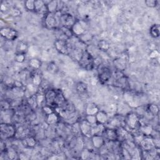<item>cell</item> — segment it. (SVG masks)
Segmentation results:
<instances>
[{"instance_id":"cell-1","label":"cell","mask_w":160,"mask_h":160,"mask_svg":"<svg viewBox=\"0 0 160 160\" xmlns=\"http://www.w3.org/2000/svg\"><path fill=\"white\" fill-rule=\"evenodd\" d=\"M124 123L131 130H136L137 128L139 129L141 124L138 115L133 112H129L126 114Z\"/></svg>"},{"instance_id":"cell-2","label":"cell","mask_w":160,"mask_h":160,"mask_svg":"<svg viewBox=\"0 0 160 160\" xmlns=\"http://www.w3.org/2000/svg\"><path fill=\"white\" fill-rule=\"evenodd\" d=\"M94 58L86 51H83L81 58L79 60L80 66L88 70H91L94 67Z\"/></svg>"},{"instance_id":"cell-3","label":"cell","mask_w":160,"mask_h":160,"mask_svg":"<svg viewBox=\"0 0 160 160\" xmlns=\"http://www.w3.org/2000/svg\"><path fill=\"white\" fill-rule=\"evenodd\" d=\"M15 128L10 123H2L1 124V135L4 138H10L16 134Z\"/></svg>"},{"instance_id":"cell-4","label":"cell","mask_w":160,"mask_h":160,"mask_svg":"<svg viewBox=\"0 0 160 160\" xmlns=\"http://www.w3.org/2000/svg\"><path fill=\"white\" fill-rule=\"evenodd\" d=\"M60 23V17L56 13H48L45 17V24L49 28H56Z\"/></svg>"},{"instance_id":"cell-5","label":"cell","mask_w":160,"mask_h":160,"mask_svg":"<svg viewBox=\"0 0 160 160\" xmlns=\"http://www.w3.org/2000/svg\"><path fill=\"white\" fill-rule=\"evenodd\" d=\"M0 33H1V35L3 38L9 41H13L16 40L18 36V33L17 30L9 27L1 28Z\"/></svg>"},{"instance_id":"cell-6","label":"cell","mask_w":160,"mask_h":160,"mask_svg":"<svg viewBox=\"0 0 160 160\" xmlns=\"http://www.w3.org/2000/svg\"><path fill=\"white\" fill-rule=\"evenodd\" d=\"M55 46L56 50L63 55H68L70 53V47L68 42L65 39H58L55 43Z\"/></svg>"},{"instance_id":"cell-7","label":"cell","mask_w":160,"mask_h":160,"mask_svg":"<svg viewBox=\"0 0 160 160\" xmlns=\"http://www.w3.org/2000/svg\"><path fill=\"white\" fill-rule=\"evenodd\" d=\"M139 144L143 151H149L156 148L154 139L150 136H144Z\"/></svg>"},{"instance_id":"cell-8","label":"cell","mask_w":160,"mask_h":160,"mask_svg":"<svg viewBox=\"0 0 160 160\" xmlns=\"http://www.w3.org/2000/svg\"><path fill=\"white\" fill-rule=\"evenodd\" d=\"M80 126L81 134H83L85 137H92V125L90 123H89L86 119H84L80 122Z\"/></svg>"},{"instance_id":"cell-9","label":"cell","mask_w":160,"mask_h":160,"mask_svg":"<svg viewBox=\"0 0 160 160\" xmlns=\"http://www.w3.org/2000/svg\"><path fill=\"white\" fill-rule=\"evenodd\" d=\"M112 76L111 70L107 67H101L98 70V78L99 81L103 83L108 82Z\"/></svg>"},{"instance_id":"cell-10","label":"cell","mask_w":160,"mask_h":160,"mask_svg":"<svg viewBox=\"0 0 160 160\" xmlns=\"http://www.w3.org/2000/svg\"><path fill=\"white\" fill-rule=\"evenodd\" d=\"M75 22L73 17L70 14H63L60 17V23L62 24V26L71 29Z\"/></svg>"},{"instance_id":"cell-11","label":"cell","mask_w":160,"mask_h":160,"mask_svg":"<svg viewBox=\"0 0 160 160\" xmlns=\"http://www.w3.org/2000/svg\"><path fill=\"white\" fill-rule=\"evenodd\" d=\"M103 136L106 139L111 141L118 140V133L116 129L108 128H105L104 131L103 133Z\"/></svg>"},{"instance_id":"cell-12","label":"cell","mask_w":160,"mask_h":160,"mask_svg":"<svg viewBox=\"0 0 160 160\" xmlns=\"http://www.w3.org/2000/svg\"><path fill=\"white\" fill-rule=\"evenodd\" d=\"M46 104L50 106H55V98L56 96V91L54 90H50L46 91L45 94Z\"/></svg>"},{"instance_id":"cell-13","label":"cell","mask_w":160,"mask_h":160,"mask_svg":"<svg viewBox=\"0 0 160 160\" xmlns=\"http://www.w3.org/2000/svg\"><path fill=\"white\" fill-rule=\"evenodd\" d=\"M72 32L76 36H81L85 33V28L80 21H76L71 28Z\"/></svg>"},{"instance_id":"cell-14","label":"cell","mask_w":160,"mask_h":160,"mask_svg":"<svg viewBox=\"0 0 160 160\" xmlns=\"http://www.w3.org/2000/svg\"><path fill=\"white\" fill-rule=\"evenodd\" d=\"M35 12L38 14L41 15H45V17L48 14L47 5L43 1H35Z\"/></svg>"},{"instance_id":"cell-15","label":"cell","mask_w":160,"mask_h":160,"mask_svg":"<svg viewBox=\"0 0 160 160\" xmlns=\"http://www.w3.org/2000/svg\"><path fill=\"white\" fill-rule=\"evenodd\" d=\"M91 141L93 143V146L96 149H100L104 144V138L102 135L95 134L92 136Z\"/></svg>"},{"instance_id":"cell-16","label":"cell","mask_w":160,"mask_h":160,"mask_svg":"<svg viewBox=\"0 0 160 160\" xmlns=\"http://www.w3.org/2000/svg\"><path fill=\"white\" fill-rule=\"evenodd\" d=\"M113 64L117 70L122 71L126 69L128 64V60L125 58L119 57V58H116L114 60Z\"/></svg>"},{"instance_id":"cell-17","label":"cell","mask_w":160,"mask_h":160,"mask_svg":"<svg viewBox=\"0 0 160 160\" xmlns=\"http://www.w3.org/2000/svg\"><path fill=\"white\" fill-rule=\"evenodd\" d=\"M139 131L140 133L144 135V136H150L153 132V128L149 124H141L139 128Z\"/></svg>"},{"instance_id":"cell-18","label":"cell","mask_w":160,"mask_h":160,"mask_svg":"<svg viewBox=\"0 0 160 160\" xmlns=\"http://www.w3.org/2000/svg\"><path fill=\"white\" fill-rule=\"evenodd\" d=\"M28 51V44L23 41H19L16 46L17 53L26 54Z\"/></svg>"},{"instance_id":"cell-19","label":"cell","mask_w":160,"mask_h":160,"mask_svg":"<svg viewBox=\"0 0 160 160\" xmlns=\"http://www.w3.org/2000/svg\"><path fill=\"white\" fill-rule=\"evenodd\" d=\"M96 118L97 119V123L101 124H104L108 121V115L104 111H99L96 114Z\"/></svg>"},{"instance_id":"cell-20","label":"cell","mask_w":160,"mask_h":160,"mask_svg":"<svg viewBox=\"0 0 160 160\" xmlns=\"http://www.w3.org/2000/svg\"><path fill=\"white\" fill-rule=\"evenodd\" d=\"M99 111L98 107L95 104L90 103L86 107V114L87 115H96Z\"/></svg>"},{"instance_id":"cell-21","label":"cell","mask_w":160,"mask_h":160,"mask_svg":"<svg viewBox=\"0 0 160 160\" xmlns=\"http://www.w3.org/2000/svg\"><path fill=\"white\" fill-rule=\"evenodd\" d=\"M150 35L154 38H157L159 36L160 30H159V25L155 24L151 27L149 30Z\"/></svg>"},{"instance_id":"cell-22","label":"cell","mask_w":160,"mask_h":160,"mask_svg":"<svg viewBox=\"0 0 160 160\" xmlns=\"http://www.w3.org/2000/svg\"><path fill=\"white\" fill-rule=\"evenodd\" d=\"M65 103V98L61 92L56 91V96L55 98V107L61 106Z\"/></svg>"},{"instance_id":"cell-23","label":"cell","mask_w":160,"mask_h":160,"mask_svg":"<svg viewBox=\"0 0 160 160\" xmlns=\"http://www.w3.org/2000/svg\"><path fill=\"white\" fill-rule=\"evenodd\" d=\"M46 116V121L49 124H55L58 121L59 116L55 111Z\"/></svg>"},{"instance_id":"cell-24","label":"cell","mask_w":160,"mask_h":160,"mask_svg":"<svg viewBox=\"0 0 160 160\" xmlns=\"http://www.w3.org/2000/svg\"><path fill=\"white\" fill-rule=\"evenodd\" d=\"M46 5L48 13H56L57 12V10L58 8V2L51 1L49 2L48 4Z\"/></svg>"},{"instance_id":"cell-25","label":"cell","mask_w":160,"mask_h":160,"mask_svg":"<svg viewBox=\"0 0 160 160\" xmlns=\"http://www.w3.org/2000/svg\"><path fill=\"white\" fill-rule=\"evenodd\" d=\"M97 46H98V50H99L101 51H106L109 50V49L110 48L109 44L108 43V41H106L104 40H99Z\"/></svg>"},{"instance_id":"cell-26","label":"cell","mask_w":160,"mask_h":160,"mask_svg":"<svg viewBox=\"0 0 160 160\" xmlns=\"http://www.w3.org/2000/svg\"><path fill=\"white\" fill-rule=\"evenodd\" d=\"M146 111L153 116H156L159 113V107L155 104H150L148 105Z\"/></svg>"},{"instance_id":"cell-27","label":"cell","mask_w":160,"mask_h":160,"mask_svg":"<svg viewBox=\"0 0 160 160\" xmlns=\"http://www.w3.org/2000/svg\"><path fill=\"white\" fill-rule=\"evenodd\" d=\"M7 157L10 159H18V155L17 153V151L13 149L12 148H10L7 149V151L5 152Z\"/></svg>"},{"instance_id":"cell-28","label":"cell","mask_w":160,"mask_h":160,"mask_svg":"<svg viewBox=\"0 0 160 160\" xmlns=\"http://www.w3.org/2000/svg\"><path fill=\"white\" fill-rule=\"evenodd\" d=\"M30 66L35 70H38L41 66V62L40 60L36 58H33L30 60Z\"/></svg>"},{"instance_id":"cell-29","label":"cell","mask_w":160,"mask_h":160,"mask_svg":"<svg viewBox=\"0 0 160 160\" xmlns=\"http://www.w3.org/2000/svg\"><path fill=\"white\" fill-rule=\"evenodd\" d=\"M71 131L72 133L75 135V136H80L81 134V131L80 129V122H76L74 123L72 125L71 127Z\"/></svg>"},{"instance_id":"cell-30","label":"cell","mask_w":160,"mask_h":160,"mask_svg":"<svg viewBox=\"0 0 160 160\" xmlns=\"http://www.w3.org/2000/svg\"><path fill=\"white\" fill-rule=\"evenodd\" d=\"M61 31L63 33V35L67 38H71L73 36V33L72 32V30L71 28L65 27H61Z\"/></svg>"},{"instance_id":"cell-31","label":"cell","mask_w":160,"mask_h":160,"mask_svg":"<svg viewBox=\"0 0 160 160\" xmlns=\"http://www.w3.org/2000/svg\"><path fill=\"white\" fill-rule=\"evenodd\" d=\"M25 8L30 12L35 11V1L33 0H28L25 3Z\"/></svg>"},{"instance_id":"cell-32","label":"cell","mask_w":160,"mask_h":160,"mask_svg":"<svg viewBox=\"0 0 160 160\" xmlns=\"http://www.w3.org/2000/svg\"><path fill=\"white\" fill-rule=\"evenodd\" d=\"M32 81H33V84L36 86L41 85V84L42 83V79L40 75L38 73H35L33 76Z\"/></svg>"},{"instance_id":"cell-33","label":"cell","mask_w":160,"mask_h":160,"mask_svg":"<svg viewBox=\"0 0 160 160\" xmlns=\"http://www.w3.org/2000/svg\"><path fill=\"white\" fill-rule=\"evenodd\" d=\"M76 89L78 92L80 93H83L87 90V85L85 83L83 82H79L76 85Z\"/></svg>"},{"instance_id":"cell-34","label":"cell","mask_w":160,"mask_h":160,"mask_svg":"<svg viewBox=\"0 0 160 160\" xmlns=\"http://www.w3.org/2000/svg\"><path fill=\"white\" fill-rule=\"evenodd\" d=\"M25 143H26V144L28 147H30V148L34 147L36 144V139L32 136H30V137L27 138L26 139H25Z\"/></svg>"},{"instance_id":"cell-35","label":"cell","mask_w":160,"mask_h":160,"mask_svg":"<svg viewBox=\"0 0 160 160\" xmlns=\"http://www.w3.org/2000/svg\"><path fill=\"white\" fill-rule=\"evenodd\" d=\"M28 103L31 106V107H32L33 108H36L38 106V103H37L36 98V95H33V96L30 97L29 99H28Z\"/></svg>"},{"instance_id":"cell-36","label":"cell","mask_w":160,"mask_h":160,"mask_svg":"<svg viewBox=\"0 0 160 160\" xmlns=\"http://www.w3.org/2000/svg\"><path fill=\"white\" fill-rule=\"evenodd\" d=\"M85 119L90 123L91 125L97 123V119L96 118V115H87L85 117Z\"/></svg>"},{"instance_id":"cell-37","label":"cell","mask_w":160,"mask_h":160,"mask_svg":"<svg viewBox=\"0 0 160 160\" xmlns=\"http://www.w3.org/2000/svg\"><path fill=\"white\" fill-rule=\"evenodd\" d=\"M25 54H21V53H17L15 57V60L17 62L22 63H23L25 60Z\"/></svg>"},{"instance_id":"cell-38","label":"cell","mask_w":160,"mask_h":160,"mask_svg":"<svg viewBox=\"0 0 160 160\" xmlns=\"http://www.w3.org/2000/svg\"><path fill=\"white\" fill-rule=\"evenodd\" d=\"M36 98L37 101L38 105L40 106L43 103L44 101H46L45 100V95H41V94H37L36 95Z\"/></svg>"},{"instance_id":"cell-39","label":"cell","mask_w":160,"mask_h":160,"mask_svg":"<svg viewBox=\"0 0 160 160\" xmlns=\"http://www.w3.org/2000/svg\"><path fill=\"white\" fill-rule=\"evenodd\" d=\"M145 4L149 8H155L158 5V1H154V0H147L145 1Z\"/></svg>"},{"instance_id":"cell-40","label":"cell","mask_w":160,"mask_h":160,"mask_svg":"<svg viewBox=\"0 0 160 160\" xmlns=\"http://www.w3.org/2000/svg\"><path fill=\"white\" fill-rule=\"evenodd\" d=\"M43 110L46 115H48V114L55 112L53 111V109L52 108V107L50 106H48L47 104H46V106H45L43 107Z\"/></svg>"},{"instance_id":"cell-41","label":"cell","mask_w":160,"mask_h":160,"mask_svg":"<svg viewBox=\"0 0 160 160\" xmlns=\"http://www.w3.org/2000/svg\"><path fill=\"white\" fill-rule=\"evenodd\" d=\"M159 53L157 50H153L149 54V58H156L159 56Z\"/></svg>"},{"instance_id":"cell-42","label":"cell","mask_w":160,"mask_h":160,"mask_svg":"<svg viewBox=\"0 0 160 160\" xmlns=\"http://www.w3.org/2000/svg\"><path fill=\"white\" fill-rule=\"evenodd\" d=\"M57 70V67L56 66L55 64L54 63H51L49 66H48V70L51 72V73H53L55 72L56 70Z\"/></svg>"},{"instance_id":"cell-43","label":"cell","mask_w":160,"mask_h":160,"mask_svg":"<svg viewBox=\"0 0 160 160\" xmlns=\"http://www.w3.org/2000/svg\"><path fill=\"white\" fill-rule=\"evenodd\" d=\"M7 6L6 5H3V4H2V6H1V10L2 12H5L7 11Z\"/></svg>"}]
</instances>
